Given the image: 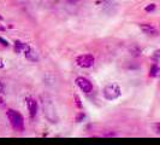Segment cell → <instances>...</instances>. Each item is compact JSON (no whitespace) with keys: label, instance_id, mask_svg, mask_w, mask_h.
<instances>
[{"label":"cell","instance_id":"obj_16","mask_svg":"<svg viewBox=\"0 0 160 145\" xmlns=\"http://www.w3.org/2000/svg\"><path fill=\"white\" fill-rule=\"evenodd\" d=\"M4 30H5V27H4V25H1V24H0V32H4Z\"/></svg>","mask_w":160,"mask_h":145},{"label":"cell","instance_id":"obj_5","mask_svg":"<svg viewBox=\"0 0 160 145\" xmlns=\"http://www.w3.org/2000/svg\"><path fill=\"white\" fill-rule=\"evenodd\" d=\"M27 102V106H28V110H29V114H30V117H35L36 114H38V109H39V105H38V102L32 98V97H28L25 99Z\"/></svg>","mask_w":160,"mask_h":145},{"label":"cell","instance_id":"obj_12","mask_svg":"<svg viewBox=\"0 0 160 145\" xmlns=\"http://www.w3.org/2000/svg\"><path fill=\"white\" fill-rule=\"evenodd\" d=\"M75 103H76V105H77V108L82 109V103H81V99L78 96H75Z\"/></svg>","mask_w":160,"mask_h":145},{"label":"cell","instance_id":"obj_4","mask_svg":"<svg viewBox=\"0 0 160 145\" xmlns=\"http://www.w3.org/2000/svg\"><path fill=\"white\" fill-rule=\"evenodd\" d=\"M76 83L77 86L80 87V89L84 93H90L93 91V85L92 82L87 79V78H83V76H78L76 79Z\"/></svg>","mask_w":160,"mask_h":145},{"label":"cell","instance_id":"obj_10","mask_svg":"<svg viewBox=\"0 0 160 145\" xmlns=\"http://www.w3.org/2000/svg\"><path fill=\"white\" fill-rule=\"evenodd\" d=\"M155 8H157L155 4H149V5H147V6L144 8V11H146V12H153V11L155 10Z\"/></svg>","mask_w":160,"mask_h":145},{"label":"cell","instance_id":"obj_13","mask_svg":"<svg viewBox=\"0 0 160 145\" xmlns=\"http://www.w3.org/2000/svg\"><path fill=\"white\" fill-rule=\"evenodd\" d=\"M0 44H1L2 46H6V47L8 46V41L5 40V39H2V38H0Z\"/></svg>","mask_w":160,"mask_h":145},{"label":"cell","instance_id":"obj_11","mask_svg":"<svg viewBox=\"0 0 160 145\" xmlns=\"http://www.w3.org/2000/svg\"><path fill=\"white\" fill-rule=\"evenodd\" d=\"M84 119H86V114L84 113L77 114V116H76V122H82Z\"/></svg>","mask_w":160,"mask_h":145},{"label":"cell","instance_id":"obj_19","mask_svg":"<svg viewBox=\"0 0 160 145\" xmlns=\"http://www.w3.org/2000/svg\"><path fill=\"white\" fill-rule=\"evenodd\" d=\"M0 21H2V16L1 15H0Z\"/></svg>","mask_w":160,"mask_h":145},{"label":"cell","instance_id":"obj_7","mask_svg":"<svg viewBox=\"0 0 160 145\" xmlns=\"http://www.w3.org/2000/svg\"><path fill=\"white\" fill-rule=\"evenodd\" d=\"M29 47L30 46L28 44H25V42H22V41L19 40L15 41V52L16 53H24Z\"/></svg>","mask_w":160,"mask_h":145},{"label":"cell","instance_id":"obj_14","mask_svg":"<svg viewBox=\"0 0 160 145\" xmlns=\"http://www.w3.org/2000/svg\"><path fill=\"white\" fill-rule=\"evenodd\" d=\"M159 128H160V125H159V123H157V125H155V132H157L158 134H159V133H160Z\"/></svg>","mask_w":160,"mask_h":145},{"label":"cell","instance_id":"obj_1","mask_svg":"<svg viewBox=\"0 0 160 145\" xmlns=\"http://www.w3.org/2000/svg\"><path fill=\"white\" fill-rule=\"evenodd\" d=\"M6 116H8V120L10 121V125L12 126V128L15 129V131H17V132H22L23 131L24 119L18 111L8 109V111H6Z\"/></svg>","mask_w":160,"mask_h":145},{"label":"cell","instance_id":"obj_3","mask_svg":"<svg viewBox=\"0 0 160 145\" xmlns=\"http://www.w3.org/2000/svg\"><path fill=\"white\" fill-rule=\"evenodd\" d=\"M76 63L81 68H90L95 63V58L93 57V55H81L76 58Z\"/></svg>","mask_w":160,"mask_h":145},{"label":"cell","instance_id":"obj_9","mask_svg":"<svg viewBox=\"0 0 160 145\" xmlns=\"http://www.w3.org/2000/svg\"><path fill=\"white\" fill-rule=\"evenodd\" d=\"M158 72H159V67H158V64H153L151 70H149V76L151 78H155V76H158Z\"/></svg>","mask_w":160,"mask_h":145},{"label":"cell","instance_id":"obj_17","mask_svg":"<svg viewBox=\"0 0 160 145\" xmlns=\"http://www.w3.org/2000/svg\"><path fill=\"white\" fill-rule=\"evenodd\" d=\"M0 68H4V63H2V59H0Z\"/></svg>","mask_w":160,"mask_h":145},{"label":"cell","instance_id":"obj_15","mask_svg":"<svg viewBox=\"0 0 160 145\" xmlns=\"http://www.w3.org/2000/svg\"><path fill=\"white\" fill-rule=\"evenodd\" d=\"M0 93H4V86L0 83Z\"/></svg>","mask_w":160,"mask_h":145},{"label":"cell","instance_id":"obj_2","mask_svg":"<svg viewBox=\"0 0 160 145\" xmlns=\"http://www.w3.org/2000/svg\"><path fill=\"white\" fill-rule=\"evenodd\" d=\"M120 94H122V89L117 83H110L105 86L104 97L107 100H116L117 98H119Z\"/></svg>","mask_w":160,"mask_h":145},{"label":"cell","instance_id":"obj_20","mask_svg":"<svg viewBox=\"0 0 160 145\" xmlns=\"http://www.w3.org/2000/svg\"><path fill=\"white\" fill-rule=\"evenodd\" d=\"M69 1H75V0H69Z\"/></svg>","mask_w":160,"mask_h":145},{"label":"cell","instance_id":"obj_6","mask_svg":"<svg viewBox=\"0 0 160 145\" xmlns=\"http://www.w3.org/2000/svg\"><path fill=\"white\" fill-rule=\"evenodd\" d=\"M140 28H141V30H142L144 34H147V35H152V36H157V35H158L157 28H155L154 25H152V24L141 23L140 24Z\"/></svg>","mask_w":160,"mask_h":145},{"label":"cell","instance_id":"obj_8","mask_svg":"<svg viewBox=\"0 0 160 145\" xmlns=\"http://www.w3.org/2000/svg\"><path fill=\"white\" fill-rule=\"evenodd\" d=\"M24 55H25V58H27L28 61H30V62H38V61H39L38 53H36L32 47L28 48V50L24 52Z\"/></svg>","mask_w":160,"mask_h":145},{"label":"cell","instance_id":"obj_18","mask_svg":"<svg viewBox=\"0 0 160 145\" xmlns=\"http://www.w3.org/2000/svg\"><path fill=\"white\" fill-rule=\"evenodd\" d=\"M0 105H2V100L1 99H0Z\"/></svg>","mask_w":160,"mask_h":145}]
</instances>
